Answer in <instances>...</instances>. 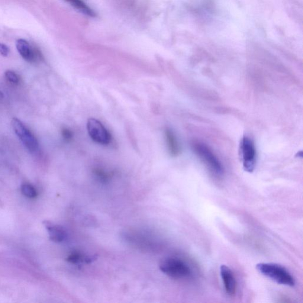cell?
I'll list each match as a JSON object with an SVG mask.
<instances>
[{
	"mask_svg": "<svg viewBox=\"0 0 303 303\" xmlns=\"http://www.w3.org/2000/svg\"><path fill=\"white\" fill-rule=\"evenodd\" d=\"M256 268L261 274L267 277L278 284L294 286V277L286 268L274 263L258 264Z\"/></svg>",
	"mask_w": 303,
	"mask_h": 303,
	"instance_id": "6da1fadb",
	"label": "cell"
},
{
	"mask_svg": "<svg viewBox=\"0 0 303 303\" xmlns=\"http://www.w3.org/2000/svg\"><path fill=\"white\" fill-rule=\"evenodd\" d=\"M192 146L196 156L212 174L218 176L224 175V168L220 160L207 145L196 142L193 144Z\"/></svg>",
	"mask_w": 303,
	"mask_h": 303,
	"instance_id": "7a4b0ae2",
	"label": "cell"
},
{
	"mask_svg": "<svg viewBox=\"0 0 303 303\" xmlns=\"http://www.w3.org/2000/svg\"><path fill=\"white\" fill-rule=\"evenodd\" d=\"M160 269L166 275L174 279L188 278L192 274L188 264L176 258H168L160 262Z\"/></svg>",
	"mask_w": 303,
	"mask_h": 303,
	"instance_id": "3957f363",
	"label": "cell"
},
{
	"mask_svg": "<svg viewBox=\"0 0 303 303\" xmlns=\"http://www.w3.org/2000/svg\"><path fill=\"white\" fill-rule=\"evenodd\" d=\"M240 152L244 170L252 172L256 166V152L253 140L249 137L244 136L242 138Z\"/></svg>",
	"mask_w": 303,
	"mask_h": 303,
	"instance_id": "277c9868",
	"label": "cell"
},
{
	"mask_svg": "<svg viewBox=\"0 0 303 303\" xmlns=\"http://www.w3.org/2000/svg\"><path fill=\"white\" fill-rule=\"evenodd\" d=\"M86 128L90 137L94 142L105 146L112 142L111 134L98 119L94 118L88 119Z\"/></svg>",
	"mask_w": 303,
	"mask_h": 303,
	"instance_id": "5b68a950",
	"label": "cell"
},
{
	"mask_svg": "<svg viewBox=\"0 0 303 303\" xmlns=\"http://www.w3.org/2000/svg\"><path fill=\"white\" fill-rule=\"evenodd\" d=\"M12 125L16 134L27 149L31 152L36 151L38 146L36 138L25 126V125L17 118H12Z\"/></svg>",
	"mask_w": 303,
	"mask_h": 303,
	"instance_id": "8992f818",
	"label": "cell"
},
{
	"mask_svg": "<svg viewBox=\"0 0 303 303\" xmlns=\"http://www.w3.org/2000/svg\"><path fill=\"white\" fill-rule=\"evenodd\" d=\"M16 48L20 56L28 62H34L41 57V54L26 40H18L16 42Z\"/></svg>",
	"mask_w": 303,
	"mask_h": 303,
	"instance_id": "52a82bcc",
	"label": "cell"
},
{
	"mask_svg": "<svg viewBox=\"0 0 303 303\" xmlns=\"http://www.w3.org/2000/svg\"><path fill=\"white\" fill-rule=\"evenodd\" d=\"M220 276L223 280L225 291L230 296H234L236 293V282L232 270L227 266H220Z\"/></svg>",
	"mask_w": 303,
	"mask_h": 303,
	"instance_id": "ba28073f",
	"label": "cell"
},
{
	"mask_svg": "<svg viewBox=\"0 0 303 303\" xmlns=\"http://www.w3.org/2000/svg\"><path fill=\"white\" fill-rule=\"evenodd\" d=\"M43 224L49 234L50 240L56 243L62 242L66 240L67 233L65 228L50 221H44Z\"/></svg>",
	"mask_w": 303,
	"mask_h": 303,
	"instance_id": "9c48e42d",
	"label": "cell"
},
{
	"mask_svg": "<svg viewBox=\"0 0 303 303\" xmlns=\"http://www.w3.org/2000/svg\"><path fill=\"white\" fill-rule=\"evenodd\" d=\"M165 136L168 150L173 157L178 156L180 148L174 132L170 128H166L165 130Z\"/></svg>",
	"mask_w": 303,
	"mask_h": 303,
	"instance_id": "30bf717a",
	"label": "cell"
},
{
	"mask_svg": "<svg viewBox=\"0 0 303 303\" xmlns=\"http://www.w3.org/2000/svg\"><path fill=\"white\" fill-rule=\"evenodd\" d=\"M74 8L89 17L95 18L96 14L83 0H64Z\"/></svg>",
	"mask_w": 303,
	"mask_h": 303,
	"instance_id": "8fae6325",
	"label": "cell"
},
{
	"mask_svg": "<svg viewBox=\"0 0 303 303\" xmlns=\"http://www.w3.org/2000/svg\"><path fill=\"white\" fill-rule=\"evenodd\" d=\"M96 260L95 256H86L82 253L75 252L70 254L66 258V261L73 264H80L82 263L90 264Z\"/></svg>",
	"mask_w": 303,
	"mask_h": 303,
	"instance_id": "7c38bea8",
	"label": "cell"
},
{
	"mask_svg": "<svg viewBox=\"0 0 303 303\" xmlns=\"http://www.w3.org/2000/svg\"><path fill=\"white\" fill-rule=\"evenodd\" d=\"M22 192L26 196L30 198H35L38 195L36 190L28 184H24L22 186Z\"/></svg>",
	"mask_w": 303,
	"mask_h": 303,
	"instance_id": "4fadbf2b",
	"label": "cell"
},
{
	"mask_svg": "<svg viewBox=\"0 0 303 303\" xmlns=\"http://www.w3.org/2000/svg\"><path fill=\"white\" fill-rule=\"evenodd\" d=\"M5 76L9 82L15 84H17L19 82L18 76L12 70H7L5 73Z\"/></svg>",
	"mask_w": 303,
	"mask_h": 303,
	"instance_id": "5bb4252c",
	"label": "cell"
},
{
	"mask_svg": "<svg viewBox=\"0 0 303 303\" xmlns=\"http://www.w3.org/2000/svg\"><path fill=\"white\" fill-rule=\"evenodd\" d=\"M95 175L102 182H106L109 179V175L108 172L101 169H96L94 170Z\"/></svg>",
	"mask_w": 303,
	"mask_h": 303,
	"instance_id": "9a60e30c",
	"label": "cell"
},
{
	"mask_svg": "<svg viewBox=\"0 0 303 303\" xmlns=\"http://www.w3.org/2000/svg\"><path fill=\"white\" fill-rule=\"evenodd\" d=\"M61 134H62V136L66 140L70 141L72 140L73 133L68 128H64L62 132H61Z\"/></svg>",
	"mask_w": 303,
	"mask_h": 303,
	"instance_id": "2e32d148",
	"label": "cell"
},
{
	"mask_svg": "<svg viewBox=\"0 0 303 303\" xmlns=\"http://www.w3.org/2000/svg\"><path fill=\"white\" fill-rule=\"evenodd\" d=\"M8 48L4 44H0V54L3 56H8Z\"/></svg>",
	"mask_w": 303,
	"mask_h": 303,
	"instance_id": "e0dca14e",
	"label": "cell"
}]
</instances>
